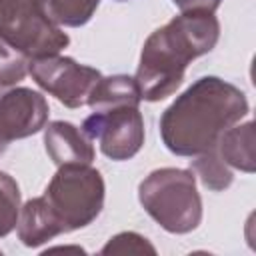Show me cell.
I'll list each match as a JSON object with an SVG mask.
<instances>
[{
    "instance_id": "obj_15",
    "label": "cell",
    "mask_w": 256,
    "mask_h": 256,
    "mask_svg": "<svg viewBox=\"0 0 256 256\" xmlns=\"http://www.w3.org/2000/svg\"><path fill=\"white\" fill-rule=\"evenodd\" d=\"M20 214V188L16 180L0 172V238L8 236L18 222Z\"/></svg>"
},
{
    "instance_id": "obj_5",
    "label": "cell",
    "mask_w": 256,
    "mask_h": 256,
    "mask_svg": "<svg viewBox=\"0 0 256 256\" xmlns=\"http://www.w3.org/2000/svg\"><path fill=\"white\" fill-rule=\"evenodd\" d=\"M0 36L30 60L54 56L70 44L50 18L48 0H0Z\"/></svg>"
},
{
    "instance_id": "obj_6",
    "label": "cell",
    "mask_w": 256,
    "mask_h": 256,
    "mask_svg": "<svg viewBox=\"0 0 256 256\" xmlns=\"http://www.w3.org/2000/svg\"><path fill=\"white\" fill-rule=\"evenodd\" d=\"M82 130L90 140H98L106 158L116 162L130 160L144 144V118L138 104H116L92 110Z\"/></svg>"
},
{
    "instance_id": "obj_18",
    "label": "cell",
    "mask_w": 256,
    "mask_h": 256,
    "mask_svg": "<svg viewBox=\"0 0 256 256\" xmlns=\"http://www.w3.org/2000/svg\"><path fill=\"white\" fill-rule=\"evenodd\" d=\"M182 12L186 10H204V12H214L222 0H172Z\"/></svg>"
},
{
    "instance_id": "obj_3",
    "label": "cell",
    "mask_w": 256,
    "mask_h": 256,
    "mask_svg": "<svg viewBox=\"0 0 256 256\" xmlns=\"http://www.w3.org/2000/svg\"><path fill=\"white\" fill-rule=\"evenodd\" d=\"M142 208L170 234H188L202 222V198L192 170L158 168L138 186Z\"/></svg>"
},
{
    "instance_id": "obj_8",
    "label": "cell",
    "mask_w": 256,
    "mask_h": 256,
    "mask_svg": "<svg viewBox=\"0 0 256 256\" xmlns=\"http://www.w3.org/2000/svg\"><path fill=\"white\" fill-rule=\"evenodd\" d=\"M46 98L24 86H0V156L12 140L40 132L48 122Z\"/></svg>"
},
{
    "instance_id": "obj_17",
    "label": "cell",
    "mask_w": 256,
    "mask_h": 256,
    "mask_svg": "<svg viewBox=\"0 0 256 256\" xmlns=\"http://www.w3.org/2000/svg\"><path fill=\"white\" fill-rule=\"evenodd\" d=\"M100 254H156V248L136 232H120L108 240Z\"/></svg>"
},
{
    "instance_id": "obj_16",
    "label": "cell",
    "mask_w": 256,
    "mask_h": 256,
    "mask_svg": "<svg viewBox=\"0 0 256 256\" xmlns=\"http://www.w3.org/2000/svg\"><path fill=\"white\" fill-rule=\"evenodd\" d=\"M30 58L0 36V86H14L26 78Z\"/></svg>"
},
{
    "instance_id": "obj_10",
    "label": "cell",
    "mask_w": 256,
    "mask_h": 256,
    "mask_svg": "<svg viewBox=\"0 0 256 256\" xmlns=\"http://www.w3.org/2000/svg\"><path fill=\"white\" fill-rule=\"evenodd\" d=\"M16 226H18V238L28 248H36L64 234V226L60 224V220L56 218L44 196L32 198L24 206H20Z\"/></svg>"
},
{
    "instance_id": "obj_1",
    "label": "cell",
    "mask_w": 256,
    "mask_h": 256,
    "mask_svg": "<svg viewBox=\"0 0 256 256\" xmlns=\"http://www.w3.org/2000/svg\"><path fill=\"white\" fill-rule=\"evenodd\" d=\"M248 114L246 94L218 78L202 76L160 116L164 146L176 156H198L216 148L218 138Z\"/></svg>"
},
{
    "instance_id": "obj_7",
    "label": "cell",
    "mask_w": 256,
    "mask_h": 256,
    "mask_svg": "<svg viewBox=\"0 0 256 256\" xmlns=\"http://www.w3.org/2000/svg\"><path fill=\"white\" fill-rule=\"evenodd\" d=\"M28 72L44 92L52 94L68 108H80L88 104L96 82L102 78L100 70L78 64L74 58L60 54L30 60Z\"/></svg>"
},
{
    "instance_id": "obj_14",
    "label": "cell",
    "mask_w": 256,
    "mask_h": 256,
    "mask_svg": "<svg viewBox=\"0 0 256 256\" xmlns=\"http://www.w3.org/2000/svg\"><path fill=\"white\" fill-rule=\"evenodd\" d=\"M100 0H48V14L58 26H84L96 12Z\"/></svg>"
},
{
    "instance_id": "obj_9",
    "label": "cell",
    "mask_w": 256,
    "mask_h": 256,
    "mask_svg": "<svg viewBox=\"0 0 256 256\" xmlns=\"http://www.w3.org/2000/svg\"><path fill=\"white\" fill-rule=\"evenodd\" d=\"M44 146L56 166L64 164H92L94 146L82 128L72 122L54 120L44 126Z\"/></svg>"
},
{
    "instance_id": "obj_13",
    "label": "cell",
    "mask_w": 256,
    "mask_h": 256,
    "mask_svg": "<svg viewBox=\"0 0 256 256\" xmlns=\"http://www.w3.org/2000/svg\"><path fill=\"white\" fill-rule=\"evenodd\" d=\"M190 170L194 172V176L200 178V182L208 190H214V192L226 190L232 184V180H234L232 170L220 158V154L216 152V148L194 156V160H190Z\"/></svg>"
},
{
    "instance_id": "obj_19",
    "label": "cell",
    "mask_w": 256,
    "mask_h": 256,
    "mask_svg": "<svg viewBox=\"0 0 256 256\" xmlns=\"http://www.w3.org/2000/svg\"><path fill=\"white\" fill-rule=\"evenodd\" d=\"M118 2H124V0H118Z\"/></svg>"
},
{
    "instance_id": "obj_11",
    "label": "cell",
    "mask_w": 256,
    "mask_h": 256,
    "mask_svg": "<svg viewBox=\"0 0 256 256\" xmlns=\"http://www.w3.org/2000/svg\"><path fill=\"white\" fill-rule=\"evenodd\" d=\"M216 152L220 158L242 172L252 174L256 170L254 160V122L248 120L240 126H230L216 144Z\"/></svg>"
},
{
    "instance_id": "obj_2",
    "label": "cell",
    "mask_w": 256,
    "mask_h": 256,
    "mask_svg": "<svg viewBox=\"0 0 256 256\" xmlns=\"http://www.w3.org/2000/svg\"><path fill=\"white\" fill-rule=\"evenodd\" d=\"M218 38L220 22L214 12L204 10H186L154 30L142 46L134 76L140 98L158 102L174 94L184 80L188 64L208 54Z\"/></svg>"
},
{
    "instance_id": "obj_12",
    "label": "cell",
    "mask_w": 256,
    "mask_h": 256,
    "mask_svg": "<svg viewBox=\"0 0 256 256\" xmlns=\"http://www.w3.org/2000/svg\"><path fill=\"white\" fill-rule=\"evenodd\" d=\"M140 100L142 98L136 80L126 74H114V76H102L96 82L88 98V106L92 110H100L116 104H140Z\"/></svg>"
},
{
    "instance_id": "obj_4",
    "label": "cell",
    "mask_w": 256,
    "mask_h": 256,
    "mask_svg": "<svg viewBox=\"0 0 256 256\" xmlns=\"http://www.w3.org/2000/svg\"><path fill=\"white\" fill-rule=\"evenodd\" d=\"M104 178L90 164H64L46 186L44 200L64 226L72 232L92 224L104 206Z\"/></svg>"
}]
</instances>
